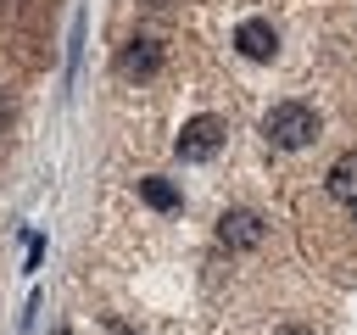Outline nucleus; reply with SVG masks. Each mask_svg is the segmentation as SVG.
<instances>
[{
  "instance_id": "nucleus-3",
  "label": "nucleus",
  "mask_w": 357,
  "mask_h": 335,
  "mask_svg": "<svg viewBox=\"0 0 357 335\" xmlns=\"http://www.w3.org/2000/svg\"><path fill=\"white\" fill-rule=\"evenodd\" d=\"M218 240H223L229 251H257V246L268 240V223H262L251 207H234V212L218 218Z\"/></svg>"
},
{
  "instance_id": "nucleus-5",
  "label": "nucleus",
  "mask_w": 357,
  "mask_h": 335,
  "mask_svg": "<svg viewBox=\"0 0 357 335\" xmlns=\"http://www.w3.org/2000/svg\"><path fill=\"white\" fill-rule=\"evenodd\" d=\"M162 39H134L123 56H117V73L123 78H151V73H162Z\"/></svg>"
},
{
  "instance_id": "nucleus-2",
  "label": "nucleus",
  "mask_w": 357,
  "mask_h": 335,
  "mask_svg": "<svg viewBox=\"0 0 357 335\" xmlns=\"http://www.w3.org/2000/svg\"><path fill=\"white\" fill-rule=\"evenodd\" d=\"M223 117L218 112H201V117H190L184 128H178V140H173V151H178V162H212L218 151H223Z\"/></svg>"
},
{
  "instance_id": "nucleus-6",
  "label": "nucleus",
  "mask_w": 357,
  "mask_h": 335,
  "mask_svg": "<svg viewBox=\"0 0 357 335\" xmlns=\"http://www.w3.org/2000/svg\"><path fill=\"white\" fill-rule=\"evenodd\" d=\"M324 184H329V195H335L340 207H357V151L335 156V162H329V173H324Z\"/></svg>"
},
{
  "instance_id": "nucleus-8",
  "label": "nucleus",
  "mask_w": 357,
  "mask_h": 335,
  "mask_svg": "<svg viewBox=\"0 0 357 335\" xmlns=\"http://www.w3.org/2000/svg\"><path fill=\"white\" fill-rule=\"evenodd\" d=\"M273 335H312V329H301V324H284V329H273Z\"/></svg>"
},
{
  "instance_id": "nucleus-7",
  "label": "nucleus",
  "mask_w": 357,
  "mask_h": 335,
  "mask_svg": "<svg viewBox=\"0 0 357 335\" xmlns=\"http://www.w3.org/2000/svg\"><path fill=\"white\" fill-rule=\"evenodd\" d=\"M139 195H145V207H156V212H173L178 207V184H167V179H139Z\"/></svg>"
},
{
  "instance_id": "nucleus-10",
  "label": "nucleus",
  "mask_w": 357,
  "mask_h": 335,
  "mask_svg": "<svg viewBox=\"0 0 357 335\" xmlns=\"http://www.w3.org/2000/svg\"><path fill=\"white\" fill-rule=\"evenodd\" d=\"M151 6H167V0H151Z\"/></svg>"
},
{
  "instance_id": "nucleus-4",
  "label": "nucleus",
  "mask_w": 357,
  "mask_h": 335,
  "mask_svg": "<svg viewBox=\"0 0 357 335\" xmlns=\"http://www.w3.org/2000/svg\"><path fill=\"white\" fill-rule=\"evenodd\" d=\"M234 45H240V56H251V61H273V50H279V34H273L262 17H245V22L234 28Z\"/></svg>"
},
{
  "instance_id": "nucleus-9",
  "label": "nucleus",
  "mask_w": 357,
  "mask_h": 335,
  "mask_svg": "<svg viewBox=\"0 0 357 335\" xmlns=\"http://www.w3.org/2000/svg\"><path fill=\"white\" fill-rule=\"evenodd\" d=\"M6 117H11V100H6V95H0V123H6Z\"/></svg>"
},
{
  "instance_id": "nucleus-11",
  "label": "nucleus",
  "mask_w": 357,
  "mask_h": 335,
  "mask_svg": "<svg viewBox=\"0 0 357 335\" xmlns=\"http://www.w3.org/2000/svg\"><path fill=\"white\" fill-rule=\"evenodd\" d=\"M351 218H357V207H351Z\"/></svg>"
},
{
  "instance_id": "nucleus-1",
  "label": "nucleus",
  "mask_w": 357,
  "mask_h": 335,
  "mask_svg": "<svg viewBox=\"0 0 357 335\" xmlns=\"http://www.w3.org/2000/svg\"><path fill=\"white\" fill-rule=\"evenodd\" d=\"M262 134H268V145H279V151H301V145L318 140V112L301 106V100H284V106H273V112L262 117Z\"/></svg>"
}]
</instances>
